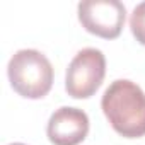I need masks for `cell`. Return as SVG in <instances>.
<instances>
[{"label":"cell","instance_id":"obj_1","mask_svg":"<svg viewBox=\"0 0 145 145\" xmlns=\"http://www.w3.org/2000/svg\"><path fill=\"white\" fill-rule=\"evenodd\" d=\"M101 108L109 125L125 138L145 135V92L131 80H114L103 94Z\"/></svg>","mask_w":145,"mask_h":145},{"label":"cell","instance_id":"obj_2","mask_svg":"<svg viewBox=\"0 0 145 145\" xmlns=\"http://www.w3.org/2000/svg\"><path fill=\"white\" fill-rule=\"evenodd\" d=\"M14 91L27 99L44 97L53 86V67L38 50H19L7 67Z\"/></svg>","mask_w":145,"mask_h":145},{"label":"cell","instance_id":"obj_3","mask_svg":"<svg viewBox=\"0 0 145 145\" xmlns=\"http://www.w3.org/2000/svg\"><path fill=\"white\" fill-rule=\"evenodd\" d=\"M106 75V58L101 50H80L67 68L65 89L75 99H87L96 94Z\"/></svg>","mask_w":145,"mask_h":145},{"label":"cell","instance_id":"obj_4","mask_svg":"<svg viewBox=\"0 0 145 145\" xmlns=\"http://www.w3.org/2000/svg\"><path fill=\"white\" fill-rule=\"evenodd\" d=\"M126 9L120 0H86L79 4V21L86 31L114 39L125 26Z\"/></svg>","mask_w":145,"mask_h":145},{"label":"cell","instance_id":"obj_5","mask_svg":"<svg viewBox=\"0 0 145 145\" xmlns=\"http://www.w3.org/2000/svg\"><path fill=\"white\" fill-rule=\"evenodd\" d=\"M46 133L53 145H79L89 133V116L79 108L63 106L50 116Z\"/></svg>","mask_w":145,"mask_h":145},{"label":"cell","instance_id":"obj_6","mask_svg":"<svg viewBox=\"0 0 145 145\" xmlns=\"http://www.w3.org/2000/svg\"><path fill=\"white\" fill-rule=\"evenodd\" d=\"M130 29L138 43L145 46V2L138 4L130 17Z\"/></svg>","mask_w":145,"mask_h":145},{"label":"cell","instance_id":"obj_7","mask_svg":"<svg viewBox=\"0 0 145 145\" xmlns=\"http://www.w3.org/2000/svg\"><path fill=\"white\" fill-rule=\"evenodd\" d=\"M9 145H24V143H9Z\"/></svg>","mask_w":145,"mask_h":145}]
</instances>
